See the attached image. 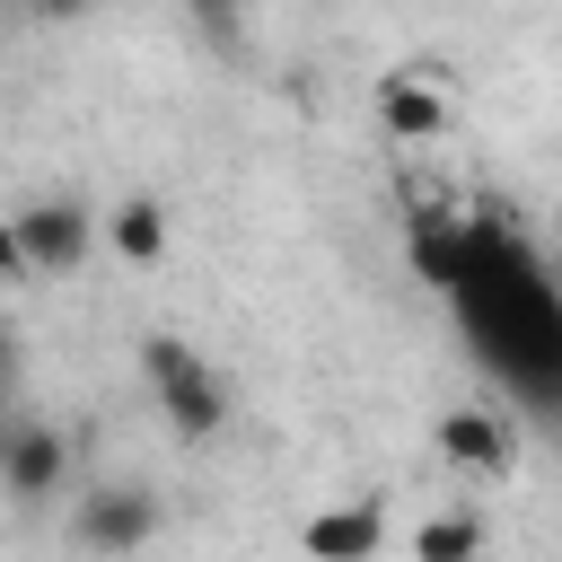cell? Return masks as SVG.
<instances>
[{
    "label": "cell",
    "mask_w": 562,
    "mask_h": 562,
    "mask_svg": "<svg viewBox=\"0 0 562 562\" xmlns=\"http://www.w3.org/2000/svg\"><path fill=\"white\" fill-rule=\"evenodd\" d=\"M430 448H439V465L465 474V483H509V465H518V413H509L501 395L448 404V413L430 422Z\"/></svg>",
    "instance_id": "obj_3"
},
{
    "label": "cell",
    "mask_w": 562,
    "mask_h": 562,
    "mask_svg": "<svg viewBox=\"0 0 562 562\" xmlns=\"http://www.w3.org/2000/svg\"><path fill=\"white\" fill-rule=\"evenodd\" d=\"M386 553V492H342L299 518V562H378Z\"/></svg>",
    "instance_id": "obj_6"
},
{
    "label": "cell",
    "mask_w": 562,
    "mask_h": 562,
    "mask_svg": "<svg viewBox=\"0 0 562 562\" xmlns=\"http://www.w3.org/2000/svg\"><path fill=\"white\" fill-rule=\"evenodd\" d=\"M544 263H553V281H562V211H553V255H544Z\"/></svg>",
    "instance_id": "obj_15"
},
{
    "label": "cell",
    "mask_w": 562,
    "mask_h": 562,
    "mask_svg": "<svg viewBox=\"0 0 562 562\" xmlns=\"http://www.w3.org/2000/svg\"><path fill=\"white\" fill-rule=\"evenodd\" d=\"M9 395H18V334L0 325V413H9Z\"/></svg>",
    "instance_id": "obj_13"
},
{
    "label": "cell",
    "mask_w": 562,
    "mask_h": 562,
    "mask_svg": "<svg viewBox=\"0 0 562 562\" xmlns=\"http://www.w3.org/2000/svg\"><path fill=\"white\" fill-rule=\"evenodd\" d=\"M140 386L158 404V422L176 439H220L228 430V378L211 369V351H193L184 334H140Z\"/></svg>",
    "instance_id": "obj_2"
},
{
    "label": "cell",
    "mask_w": 562,
    "mask_h": 562,
    "mask_svg": "<svg viewBox=\"0 0 562 562\" xmlns=\"http://www.w3.org/2000/svg\"><path fill=\"white\" fill-rule=\"evenodd\" d=\"M404 263L457 316L492 395L509 413H536L562 430V281H553V263L509 220H483V211H413Z\"/></svg>",
    "instance_id": "obj_1"
},
{
    "label": "cell",
    "mask_w": 562,
    "mask_h": 562,
    "mask_svg": "<svg viewBox=\"0 0 562 562\" xmlns=\"http://www.w3.org/2000/svg\"><path fill=\"white\" fill-rule=\"evenodd\" d=\"M105 246H114V263H132V272L167 263V202H149V193L114 202V211H105Z\"/></svg>",
    "instance_id": "obj_9"
},
{
    "label": "cell",
    "mask_w": 562,
    "mask_h": 562,
    "mask_svg": "<svg viewBox=\"0 0 562 562\" xmlns=\"http://www.w3.org/2000/svg\"><path fill=\"white\" fill-rule=\"evenodd\" d=\"M158 536V492L149 483H88L70 501V544L88 562H132Z\"/></svg>",
    "instance_id": "obj_4"
},
{
    "label": "cell",
    "mask_w": 562,
    "mask_h": 562,
    "mask_svg": "<svg viewBox=\"0 0 562 562\" xmlns=\"http://www.w3.org/2000/svg\"><path fill=\"white\" fill-rule=\"evenodd\" d=\"M184 9H193L202 26H220V35H228V18H237V0H184Z\"/></svg>",
    "instance_id": "obj_14"
},
{
    "label": "cell",
    "mask_w": 562,
    "mask_h": 562,
    "mask_svg": "<svg viewBox=\"0 0 562 562\" xmlns=\"http://www.w3.org/2000/svg\"><path fill=\"white\" fill-rule=\"evenodd\" d=\"M0 492H9L18 509H44L53 492H70V439H61L53 422H26V413H18V430H9V448H0Z\"/></svg>",
    "instance_id": "obj_7"
},
{
    "label": "cell",
    "mask_w": 562,
    "mask_h": 562,
    "mask_svg": "<svg viewBox=\"0 0 562 562\" xmlns=\"http://www.w3.org/2000/svg\"><path fill=\"white\" fill-rule=\"evenodd\" d=\"M378 123H386L395 140H439L448 105H439V88L422 79V61H404V70H378Z\"/></svg>",
    "instance_id": "obj_8"
},
{
    "label": "cell",
    "mask_w": 562,
    "mask_h": 562,
    "mask_svg": "<svg viewBox=\"0 0 562 562\" xmlns=\"http://www.w3.org/2000/svg\"><path fill=\"white\" fill-rule=\"evenodd\" d=\"M9 220H18V237H26L35 281L79 272V263L97 255V237H105V211H88L79 193H35V202H26V211H9Z\"/></svg>",
    "instance_id": "obj_5"
},
{
    "label": "cell",
    "mask_w": 562,
    "mask_h": 562,
    "mask_svg": "<svg viewBox=\"0 0 562 562\" xmlns=\"http://www.w3.org/2000/svg\"><path fill=\"white\" fill-rule=\"evenodd\" d=\"M483 553V509H430L413 527V562H474Z\"/></svg>",
    "instance_id": "obj_10"
},
{
    "label": "cell",
    "mask_w": 562,
    "mask_h": 562,
    "mask_svg": "<svg viewBox=\"0 0 562 562\" xmlns=\"http://www.w3.org/2000/svg\"><path fill=\"white\" fill-rule=\"evenodd\" d=\"M35 281V263H26V237H18V220H0V290H26Z\"/></svg>",
    "instance_id": "obj_11"
},
{
    "label": "cell",
    "mask_w": 562,
    "mask_h": 562,
    "mask_svg": "<svg viewBox=\"0 0 562 562\" xmlns=\"http://www.w3.org/2000/svg\"><path fill=\"white\" fill-rule=\"evenodd\" d=\"M9 9H18L26 26H70V18H88L97 0H9Z\"/></svg>",
    "instance_id": "obj_12"
}]
</instances>
